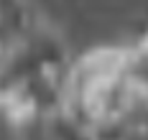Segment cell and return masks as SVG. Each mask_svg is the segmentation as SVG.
<instances>
[{
	"label": "cell",
	"mask_w": 148,
	"mask_h": 140,
	"mask_svg": "<svg viewBox=\"0 0 148 140\" xmlns=\"http://www.w3.org/2000/svg\"><path fill=\"white\" fill-rule=\"evenodd\" d=\"M41 127H44L49 140H97L87 125H82L77 117H72L64 107L54 109L51 115H46Z\"/></svg>",
	"instance_id": "1"
}]
</instances>
